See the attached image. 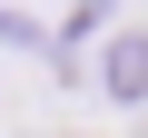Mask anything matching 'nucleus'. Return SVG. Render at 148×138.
Segmentation results:
<instances>
[{"instance_id": "f257e3e1", "label": "nucleus", "mask_w": 148, "mask_h": 138, "mask_svg": "<svg viewBox=\"0 0 148 138\" xmlns=\"http://www.w3.org/2000/svg\"><path fill=\"white\" fill-rule=\"evenodd\" d=\"M99 89H109V99H148V30H119V40H109Z\"/></svg>"}]
</instances>
